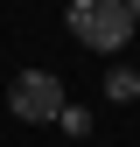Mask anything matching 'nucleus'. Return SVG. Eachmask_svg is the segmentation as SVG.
Returning a JSON list of instances; mask_svg holds the SVG:
<instances>
[{
  "label": "nucleus",
  "mask_w": 140,
  "mask_h": 147,
  "mask_svg": "<svg viewBox=\"0 0 140 147\" xmlns=\"http://www.w3.org/2000/svg\"><path fill=\"white\" fill-rule=\"evenodd\" d=\"M7 105H14V119H28V126H56L70 98H63L56 70H21V77L7 84Z\"/></svg>",
  "instance_id": "2"
},
{
  "label": "nucleus",
  "mask_w": 140,
  "mask_h": 147,
  "mask_svg": "<svg viewBox=\"0 0 140 147\" xmlns=\"http://www.w3.org/2000/svg\"><path fill=\"white\" fill-rule=\"evenodd\" d=\"M126 7H133V21H140V0H126Z\"/></svg>",
  "instance_id": "5"
},
{
  "label": "nucleus",
  "mask_w": 140,
  "mask_h": 147,
  "mask_svg": "<svg viewBox=\"0 0 140 147\" xmlns=\"http://www.w3.org/2000/svg\"><path fill=\"white\" fill-rule=\"evenodd\" d=\"M105 98H112V105H133L140 98V70H112V77H105Z\"/></svg>",
  "instance_id": "3"
},
{
  "label": "nucleus",
  "mask_w": 140,
  "mask_h": 147,
  "mask_svg": "<svg viewBox=\"0 0 140 147\" xmlns=\"http://www.w3.org/2000/svg\"><path fill=\"white\" fill-rule=\"evenodd\" d=\"M56 126H63V133H91V112H84V105H63Z\"/></svg>",
  "instance_id": "4"
},
{
  "label": "nucleus",
  "mask_w": 140,
  "mask_h": 147,
  "mask_svg": "<svg viewBox=\"0 0 140 147\" xmlns=\"http://www.w3.org/2000/svg\"><path fill=\"white\" fill-rule=\"evenodd\" d=\"M63 21H70V35H77L84 49H105V56H119V49L133 42V28H140L126 0H70Z\"/></svg>",
  "instance_id": "1"
}]
</instances>
